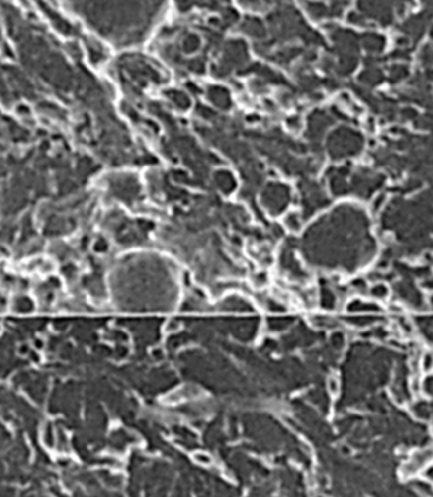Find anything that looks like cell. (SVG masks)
<instances>
[{
	"label": "cell",
	"instance_id": "6da1fadb",
	"mask_svg": "<svg viewBox=\"0 0 433 497\" xmlns=\"http://www.w3.org/2000/svg\"><path fill=\"white\" fill-rule=\"evenodd\" d=\"M165 9L166 0H82L86 23L118 47L144 41Z\"/></svg>",
	"mask_w": 433,
	"mask_h": 497
}]
</instances>
